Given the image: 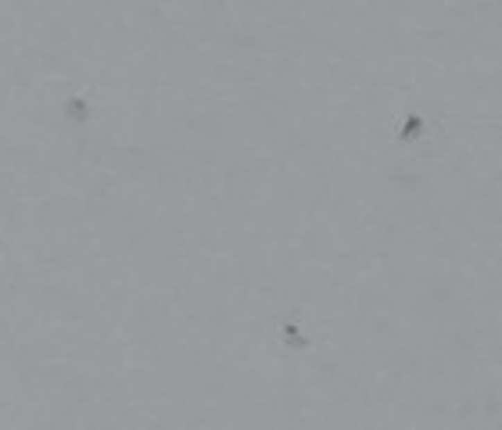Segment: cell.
Returning <instances> with one entry per match:
<instances>
[{"label":"cell","instance_id":"7a4b0ae2","mask_svg":"<svg viewBox=\"0 0 502 430\" xmlns=\"http://www.w3.org/2000/svg\"><path fill=\"white\" fill-rule=\"evenodd\" d=\"M280 341L287 344V348H295V352L309 348V334H302V327H295V322H280Z\"/></svg>","mask_w":502,"mask_h":430},{"label":"cell","instance_id":"6da1fadb","mask_svg":"<svg viewBox=\"0 0 502 430\" xmlns=\"http://www.w3.org/2000/svg\"><path fill=\"white\" fill-rule=\"evenodd\" d=\"M65 119L72 126H87L90 122V101L87 97H69L65 101Z\"/></svg>","mask_w":502,"mask_h":430},{"label":"cell","instance_id":"3957f363","mask_svg":"<svg viewBox=\"0 0 502 430\" xmlns=\"http://www.w3.org/2000/svg\"><path fill=\"white\" fill-rule=\"evenodd\" d=\"M424 129H427V126H424L420 115H409L406 126L399 129V140H406V144H409V140H420V137H424Z\"/></svg>","mask_w":502,"mask_h":430}]
</instances>
